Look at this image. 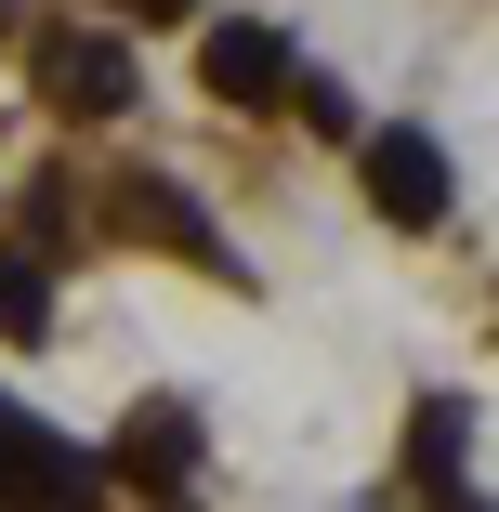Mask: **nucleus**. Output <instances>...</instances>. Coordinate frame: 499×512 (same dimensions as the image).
<instances>
[{"label":"nucleus","instance_id":"f03ea898","mask_svg":"<svg viewBox=\"0 0 499 512\" xmlns=\"http://www.w3.org/2000/svg\"><path fill=\"white\" fill-rule=\"evenodd\" d=\"M355 145H368V211L381 224H447L460 184H447V145L434 132H355Z\"/></svg>","mask_w":499,"mask_h":512},{"label":"nucleus","instance_id":"20e7f679","mask_svg":"<svg viewBox=\"0 0 499 512\" xmlns=\"http://www.w3.org/2000/svg\"><path fill=\"white\" fill-rule=\"evenodd\" d=\"M119 224H145V237H158V250H184L197 276H237V250L211 237V211H197L184 184H158V171H132V184H119Z\"/></svg>","mask_w":499,"mask_h":512},{"label":"nucleus","instance_id":"0eeeda50","mask_svg":"<svg viewBox=\"0 0 499 512\" xmlns=\"http://www.w3.org/2000/svg\"><path fill=\"white\" fill-rule=\"evenodd\" d=\"M460 434H473L460 407H421V460H408V473H421V486H447V499H473V473H460Z\"/></svg>","mask_w":499,"mask_h":512},{"label":"nucleus","instance_id":"1a4fd4ad","mask_svg":"<svg viewBox=\"0 0 499 512\" xmlns=\"http://www.w3.org/2000/svg\"><path fill=\"white\" fill-rule=\"evenodd\" d=\"M289 92H303V119H316V132H329V145H342V132H355V106H342V79H303V66H289Z\"/></svg>","mask_w":499,"mask_h":512},{"label":"nucleus","instance_id":"9d476101","mask_svg":"<svg viewBox=\"0 0 499 512\" xmlns=\"http://www.w3.org/2000/svg\"><path fill=\"white\" fill-rule=\"evenodd\" d=\"M119 14H197V0H119Z\"/></svg>","mask_w":499,"mask_h":512},{"label":"nucleus","instance_id":"7ed1b4c3","mask_svg":"<svg viewBox=\"0 0 499 512\" xmlns=\"http://www.w3.org/2000/svg\"><path fill=\"white\" fill-rule=\"evenodd\" d=\"M0 486H14V499H92V486H106V460H79L53 421H27V407L0 394Z\"/></svg>","mask_w":499,"mask_h":512},{"label":"nucleus","instance_id":"423d86ee","mask_svg":"<svg viewBox=\"0 0 499 512\" xmlns=\"http://www.w3.org/2000/svg\"><path fill=\"white\" fill-rule=\"evenodd\" d=\"M119 473L132 486H197V407H132L119 421Z\"/></svg>","mask_w":499,"mask_h":512},{"label":"nucleus","instance_id":"f257e3e1","mask_svg":"<svg viewBox=\"0 0 499 512\" xmlns=\"http://www.w3.org/2000/svg\"><path fill=\"white\" fill-rule=\"evenodd\" d=\"M40 92H53L66 119H132V53L106 27H53L40 40Z\"/></svg>","mask_w":499,"mask_h":512},{"label":"nucleus","instance_id":"39448f33","mask_svg":"<svg viewBox=\"0 0 499 512\" xmlns=\"http://www.w3.org/2000/svg\"><path fill=\"white\" fill-rule=\"evenodd\" d=\"M197 79H211L224 106H263V92H289V40L237 14V27H211V40H197Z\"/></svg>","mask_w":499,"mask_h":512},{"label":"nucleus","instance_id":"6e6552de","mask_svg":"<svg viewBox=\"0 0 499 512\" xmlns=\"http://www.w3.org/2000/svg\"><path fill=\"white\" fill-rule=\"evenodd\" d=\"M0 329H14V342L53 329V276H40V263H0Z\"/></svg>","mask_w":499,"mask_h":512}]
</instances>
